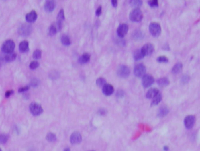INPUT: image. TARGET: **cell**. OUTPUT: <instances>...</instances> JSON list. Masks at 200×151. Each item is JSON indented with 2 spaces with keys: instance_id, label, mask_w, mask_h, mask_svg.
Instances as JSON below:
<instances>
[{
  "instance_id": "1",
  "label": "cell",
  "mask_w": 200,
  "mask_h": 151,
  "mask_svg": "<svg viewBox=\"0 0 200 151\" xmlns=\"http://www.w3.org/2000/svg\"><path fill=\"white\" fill-rule=\"evenodd\" d=\"M142 12L141 11L140 9H134L129 15L130 20L133 22H139L142 20Z\"/></svg>"
},
{
  "instance_id": "2",
  "label": "cell",
  "mask_w": 200,
  "mask_h": 151,
  "mask_svg": "<svg viewBox=\"0 0 200 151\" xmlns=\"http://www.w3.org/2000/svg\"><path fill=\"white\" fill-rule=\"evenodd\" d=\"M15 49V42L13 40H7L3 44L2 46V50L3 53H5L6 54L11 53L13 52Z\"/></svg>"
},
{
  "instance_id": "3",
  "label": "cell",
  "mask_w": 200,
  "mask_h": 151,
  "mask_svg": "<svg viewBox=\"0 0 200 151\" xmlns=\"http://www.w3.org/2000/svg\"><path fill=\"white\" fill-rule=\"evenodd\" d=\"M149 32L154 37H158L161 33V27L158 23L152 22L149 24Z\"/></svg>"
},
{
  "instance_id": "4",
  "label": "cell",
  "mask_w": 200,
  "mask_h": 151,
  "mask_svg": "<svg viewBox=\"0 0 200 151\" xmlns=\"http://www.w3.org/2000/svg\"><path fill=\"white\" fill-rule=\"evenodd\" d=\"M146 68L142 63H138L134 67V74L138 78H142L146 74Z\"/></svg>"
},
{
  "instance_id": "5",
  "label": "cell",
  "mask_w": 200,
  "mask_h": 151,
  "mask_svg": "<svg viewBox=\"0 0 200 151\" xmlns=\"http://www.w3.org/2000/svg\"><path fill=\"white\" fill-rule=\"evenodd\" d=\"M30 111L34 116H38L43 112V109L40 104L36 103H32L30 104Z\"/></svg>"
},
{
  "instance_id": "6",
  "label": "cell",
  "mask_w": 200,
  "mask_h": 151,
  "mask_svg": "<svg viewBox=\"0 0 200 151\" xmlns=\"http://www.w3.org/2000/svg\"><path fill=\"white\" fill-rule=\"evenodd\" d=\"M31 32H32V27L29 24H22L20 27L19 30H18L19 34L20 35H22V36H28V35L30 34Z\"/></svg>"
},
{
  "instance_id": "7",
  "label": "cell",
  "mask_w": 200,
  "mask_h": 151,
  "mask_svg": "<svg viewBox=\"0 0 200 151\" xmlns=\"http://www.w3.org/2000/svg\"><path fill=\"white\" fill-rule=\"evenodd\" d=\"M141 51L142 53V54L145 56H149L151 55L153 51H154V46L152 44H150V43H148V44H146L142 46V48L141 49Z\"/></svg>"
},
{
  "instance_id": "8",
  "label": "cell",
  "mask_w": 200,
  "mask_h": 151,
  "mask_svg": "<svg viewBox=\"0 0 200 151\" xmlns=\"http://www.w3.org/2000/svg\"><path fill=\"white\" fill-rule=\"evenodd\" d=\"M154 83V78L150 74H145L142 77V86L145 88H148Z\"/></svg>"
},
{
  "instance_id": "9",
  "label": "cell",
  "mask_w": 200,
  "mask_h": 151,
  "mask_svg": "<svg viewBox=\"0 0 200 151\" xmlns=\"http://www.w3.org/2000/svg\"><path fill=\"white\" fill-rule=\"evenodd\" d=\"M117 74L121 78H126L130 74V69L125 65L120 66L117 69Z\"/></svg>"
},
{
  "instance_id": "10",
  "label": "cell",
  "mask_w": 200,
  "mask_h": 151,
  "mask_svg": "<svg viewBox=\"0 0 200 151\" xmlns=\"http://www.w3.org/2000/svg\"><path fill=\"white\" fill-rule=\"evenodd\" d=\"M185 125L186 128L188 129H191L192 127L194 126L195 122V117L193 115H189L185 118Z\"/></svg>"
},
{
  "instance_id": "11",
  "label": "cell",
  "mask_w": 200,
  "mask_h": 151,
  "mask_svg": "<svg viewBox=\"0 0 200 151\" xmlns=\"http://www.w3.org/2000/svg\"><path fill=\"white\" fill-rule=\"evenodd\" d=\"M128 24H122L117 28V35L122 38L123 36H125L126 34L128 33Z\"/></svg>"
},
{
  "instance_id": "12",
  "label": "cell",
  "mask_w": 200,
  "mask_h": 151,
  "mask_svg": "<svg viewBox=\"0 0 200 151\" xmlns=\"http://www.w3.org/2000/svg\"><path fill=\"white\" fill-rule=\"evenodd\" d=\"M81 140H82L81 135L77 131L74 132L70 136V143L72 144H78V143H80L81 142Z\"/></svg>"
},
{
  "instance_id": "13",
  "label": "cell",
  "mask_w": 200,
  "mask_h": 151,
  "mask_svg": "<svg viewBox=\"0 0 200 151\" xmlns=\"http://www.w3.org/2000/svg\"><path fill=\"white\" fill-rule=\"evenodd\" d=\"M37 13L34 11V10H32V12L28 13V14L26 15V20L29 22V23H33L34 22L36 19H37Z\"/></svg>"
},
{
  "instance_id": "14",
  "label": "cell",
  "mask_w": 200,
  "mask_h": 151,
  "mask_svg": "<svg viewBox=\"0 0 200 151\" xmlns=\"http://www.w3.org/2000/svg\"><path fill=\"white\" fill-rule=\"evenodd\" d=\"M113 92H114V88H113V86H111V85L106 84L103 87V94L106 95V96H110V95L113 93Z\"/></svg>"
},
{
  "instance_id": "15",
  "label": "cell",
  "mask_w": 200,
  "mask_h": 151,
  "mask_svg": "<svg viewBox=\"0 0 200 151\" xmlns=\"http://www.w3.org/2000/svg\"><path fill=\"white\" fill-rule=\"evenodd\" d=\"M55 6H56V4H55L54 1H47L45 4L44 8L47 13H51L54 10Z\"/></svg>"
},
{
  "instance_id": "16",
  "label": "cell",
  "mask_w": 200,
  "mask_h": 151,
  "mask_svg": "<svg viewBox=\"0 0 200 151\" xmlns=\"http://www.w3.org/2000/svg\"><path fill=\"white\" fill-rule=\"evenodd\" d=\"M159 93H160V92H159V90H158L157 88H150L149 91L147 92V93H146V97H147L148 99H152V98H154L156 95L159 94Z\"/></svg>"
},
{
  "instance_id": "17",
  "label": "cell",
  "mask_w": 200,
  "mask_h": 151,
  "mask_svg": "<svg viewBox=\"0 0 200 151\" xmlns=\"http://www.w3.org/2000/svg\"><path fill=\"white\" fill-rule=\"evenodd\" d=\"M19 49L22 53H26L29 50V43L28 41H23L19 45Z\"/></svg>"
},
{
  "instance_id": "18",
  "label": "cell",
  "mask_w": 200,
  "mask_h": 151,
  "mask_svg": "<svg viewBox=\"0 0 200 151\" xmlns=\"http://www.w3.org/2000/svg\"><path fill=\"white\" fill-rule=\"evenodd\" d=\"M169 113V109L167 107H166V106H163V107H161L160 108V110H159V111H158V116L160 117H165L166 115H167Z\"/></svg>"
},
{
  "instance_id": "19",
  "label": "cell",
  "mask_w": 200,
  "mask_h": 151,
  "mask_svg": "<svg viewBox=\"0 0 200 151\" xmlns=\"http://www.w3.org/2000/svg\"><path fill=\"white\" fill-rule=\"evenodd\" d=\"M90 60V55L89 53H85L81 57H79L78 59V62L81 63V64H84V63H86L89 62Z\"/></svg>"
},
{
  "instance_id": "20",
  "label": "cell",
  "mask_w": 200,
  "mask_h": 151,
  "mask_svg": "<svg viewBox=\"0 0 200 151\" xmlns=\"http://www.w3.org/2000/svg\"><path fill=\"white\" fill-rule=\"evenodd\" d=\"M16 57H17V54L13 52L11 53L6 54V56L4 57V60H5L6 62H12V61H13V60L16 59Z\"/></svg>"
},
{
  "instance_id": "21",
  "label": "cell",
  "mask_w": 200,
  "mask_h": 151,
  "mask_svg": "<svg viewBox=\"0 0 200 151\" xmlns=\"http://www.w3.org/2000/svg\"><path fill=\"white\" fill-rule=\"evenodd\" d=\"M61 42H62V44L63 45H64V46H70V44H71V41H70V37L69 36H67V35H66V34H63V35H62L61 36Z\"/></svg>"
},
{
  "instance_id": "22",
  "label": "cell",
  "mask_w": 200,
  "mask_h": 151,
  "mask_svg": "<svg viewBox=\"0 0 200 151\" xmlns=\"http://www.w3.org/2000/svg\"><path fill=\"white\" fill-rule=\"evenodd\" d=\"M182 70V63H177L174 66V67L172 68V73L174 74H179Z\"/></svg>"
},
{
  "instance_id": "23",
  "label": "cell",
  "mask_w": 200,
  "mask_h": 151,
  "mask_svg": "<svg viewBox=\"0 0 200 151\" xmlns=\"http://www.w3.org/2000/svg\"><path fill=\"white\" fill-rule=\"evenodd\" d=\"M157 83L158 85L160 86H168L170 82H169L168 78H161L157 80Z\"/></svg>"
},
{
  "instance_id": "24",
  "label": "cell",
  "mask_w": 200,
  "mask_h": 151,
  "mask_svg": "<svg viewBox=\"0 0 200 151\" xmlns=\"http://www.w3.org/2000/svg\"><path fill=\"white\" fill-rule=\"evenodd\" d=\"M144 57V55L142 54V53L141 51V49H137L136 51L134 53V60L138 61L140 60Z\"/></svg>"
},
{
  "instance_id": "25",
  "label": "cell",
  "mask_w": 200,
  "mask_h": 151,
  "mask_svg": "<svg viewBox=\"0 0 200 151\" xmlns=\"http://www.w3.org/2000/svg\"><path fill=\"white\" fill-rule=\"evenodd\" d=\"M161 100H162V96H161V94H160V93H159V94L156 95V96L154 98H152V101L151 105L152 106L157 105V104H159V103H160V102L161 101Z\"/></svg>"
},
{
  "instance_id": "26",
  "label": "cell",
  "mask_w": 200,
  "mask_h": 151,
  "mask_svg": "<svg viewBox=\"0 0 200 151\" xmlns=\"http://www.w3.org/2000/svg\"><path fill=\"white\" fill-rule=\"evenodd\" d=\"M130 4L133 7H135V9H138V7H140L142 5V1H140V0H133V1H130Z\"/></svg>"
},
{
  "instance_id": "27",
  "label": "cell",
  "mask_w": 200,
  "mask_h": 151,
  "mask_svg": "<svg viewBox=\"0 0 200 151\" xmlns=\"http://www.w3.org/2000/svg\"><path fill=\"white\" fill-rule=\"evenodd\" d=\"M56 32H57V28H56V27L55 25H51L49 28V29H48V33L51 36L56 34Z\"/></svg>"
},
{
  "instance_id": "28",
  "label": "cell",
  "mask_w": 200,
  "mask_h": 151,
  "mask_svg": "<svg viewBox=\"0 0 200 151\" xmlns=\"http://www.w3.org/2000/svg\"><path fill=\"white\" fill-rule=\"evenodd\" d=\"M65 19V16H64V10L63 9H60L59 13L57 16V21L58 22H63V20Z\"/></svg>"
},
{
  "instance_id": "29",
  "label": "cell",
  "mask_w": 200,
  "mask_h": 151,
  "mask_svg": "<svg viewBox=\"0 0 200 151\" xmlns=\"http://www.w3.org/2000/svg\"><path fill=\"white\" fill-rule=\"evenodd\" d=\"M46 139H47V140H48L49 142H54V141L56 140V135H55L54 133L49 132L48 135H47V136H46Z\"/></svg>"
},
{
  "instance_id": "30",
  "label": "cell",
  "mask_w": 200,
  "mask_h": 151,
  "mask_svg": "<svg viewBox=\"0 0 200 151\" xmlns=\"http://www.w3.org/2000/svg\"><path fill=\"white\" fill-rule=\"evenodd\" d=\"M96 84H97L98 86L99 87H103L106 84V79H104L103 78H99L97 80H96Z\"/></svg>"
},
{
  "instance_id": "31",
  "label": "cell",
  "mask_w": 200,
  "mask_h": 151,
  "mask_svg": "<svg viewBox=\"0 0 200 151\" xmlns=\"http://www.w3.org/2000/svg\"><path fill=\"white\" fill-rule=\"evenodd\" d=\"M8 139H9V136L7 135L1 134L0 135V143H2V144L6 143V142L8 141Z\"/></svg>"
},
{
  "instance_id": "32",
  "label": "cell",
  "mask_w": 200,
  "mask_h": 151,
  "mask_svg": "<svg viewBox=\"0 0 200 151\" xmlns=\"http://www.w3.org/2000/svg\"><path fill=\"white\" fill-rule=\"evenodd\" d=\"M149 5L152 8H156L159 6V3L157 0H151V1H148Z\"/></svg>"
},
{
  "instance_id": "33",
  "label": "cell",
  "mask_w": 200,
  "mask_h": 151,
  "mask_svg": "<svg viewBox=\"0 0 200 151\" xmlns=\"http://www.w3.org/2000/svg\"><path fill=\"white\" fill-rule=\"evenodd\" d=\"M41 57H42V51L39 50V49H36L34 52V54H33L34 59H40Z\"/></svg>"
},
{
  "instance_id": "34",
  "label": "cell",
  "mask_w": 200,
  "mask_h": 151,
  "mask_svg": "<svg viewBox=\"0 0 200 151\" xmlns=\"http://www.w3.org/2000/svg\"><path fill=\"white\" fill-rule=\"evenodd\" d=\"M38 67H39V63H38L37 61H32V62L30 63V65H29V67L32 69V70H34V69H36Z\"/></svg>"
},
{
  "instance_id": "35",
  "label": "cell",
  "mask_w": 200,
  "mask_h": 151,
  "mask_svg": "<svg viewBox=\"0 0 200 151\" xmlns=\"http://www.w3.org/2000/svg\"><path fill=\"white\" fill-rule=\"evenodd\" d=\"M157 61L159 63H167L168 62V58L164 56H161L157 58Z\"/></svg>"
},
{
  "instance_id": "36",
  "label": "cell",
  "mask_w": 200,
  "mask_h": 151,
  "mask_svg": "<svg viewBox=\"0 0 200 151\" xmlns=\"http://www.w3.org/2000/svg\"><path fill=\"white\" fill-rule=\"evenodd\" d=\"M38 84H39V81H38L37 78H33V79H32V81H31V85H32V86H33V87H36V86H38Z\"/></svg>"
},
{
  "instance_id": "37",
  "label": "cell",
  "mask_w": 200,
  "mask_h": 151,
  "mask_svg": "<svg viewBox=\"0 0 200 151\" xmlns=\"http://www.w3.org/2000/svg\"><path fill=\"white\" fill-rule=\"evenodd\" d=\"M189 77L188 75H184L183 77L181 78V82L184 83V84H186V83L189 82Z\"/></svg>"
},
{
  "instance_id": "38",
  "label": "cell",
  "mask_w": 200,
  "mask_h": 151,
  "mask_svg": "<svg viewBox=\"0 0 200 151\" xmlns=\"http://www.w3.org/2000/svg\"><path fill=\"white\" fill-rule=\"evenodd\" d=\"M29 88H30V87L29 86H24V87H22V88H19V92H26L28 90Z\"/></svg>"
},
{
  "instance_id": "39",
  "label": "cell",
  "mask_w": 200,
  "mask_h": 151,
  "mask_svg": "<svg viewBox=\"0 0 200 151\" xmlns=\"http://www.w3.org/2000/svg\"><path fill=\"white\" fill-rule=\"evenodd\" d=\"M101 13H102V6H100L98 7L97 10H96V12H95V13H96V16H99L100 14H101Z\"/></svg>"
},
{
  "instance_id": "40",
  "label": "cell",
  "mask_w": 200,
  "mask_h": 151,
  "mask_svg": "<svg viewBox=\"0 0 200 151\" xmlns=\"http://www.w3.org/2000/svg\"><path fill=\"white\" fill-rule=\"evenodd\" d=\"M13 93V90H9V91H7L6 93H5V96H6V98H8V97L10 96H11Z\"/></svg>"
},
{
  "instance_id": "41",
  "label": "cell",
  "mask_w": 200,
  "mask_h": 151,
  "mask_svg": "<svg viewBox=\"0 0 200 151\" xmlns=\"http://www.w3.org/2000/svg\"><path fill=\"white\" fill-rule=\"evenodd\" d=\"M99 113L100 115H104V114H105L106 113V110H105V109L101 108L99 110Z\"/></svg>"
},
{
  "instance_id": "42",
  "label": "cell",
  "mask_w": 200,
  "mask_h": 151,
  "mask_svg": "<svg viewBox=\"0 0 200 151\" xmlns=\"http://www.w3.org/2000/svg\"><path fill=\"white\" fill-rule=\"evenodd\" d=\"M117 95L118 97H123V92L122 91V90H119V91L117 92Z\"/></svg>"
},
{
  "instance_id": "43",
  "label": "cell",
  "mask_w": 200,
  "mask_h": 151,
  "mask_svg": "<svg viewBox=\"0 0 200 151\" xmlns=\"http://www.w3.org/2000/svg\"><path fill=\"white\" fill-rule=\"evenodd\" d=\"M111 3H112V5H113V6L116 8V7L117 6V0H112Z\"/></svg>"
},
{
  "instance_id": "44",
  "label": "cell",
  "mask_w": 200,
  "mask_h": 151,
  "mask_svg": "<svg viewBox=\"0 0 200 151\" xmlns=\"http://www.w3.org/2000/svg\"><path fill=\"white\" fill-rule=\"evenodd\" d=\"M163 149H164V150H165V151H168V150H169L168 146H164V148H163Z\"/></svg>"
},
{
  "instance_id": "45",
  "label": "cell",
  "mask_w": 200,
  "mask_h": 151,
  "mask_svg": "<svg viewBox=\"0 0 200 151\" xmlns=\"http://www.w3.org/2000/svg\"><path fill=\"white\" fill-rule=\"evenodd\" d=\"M64 151H70V148H66L64 150Z\"/></svg>"
},
{
  "instance_id": "46",
  "label": "cell",
  "mask_w": 200,
  "mask_h": 151,
  "mask_svg": "<svg viewBox=\"0 0 200 151\" xmlns=\"http://www.w3.org/2000/svg\"><path fill=\"white\" fill-rule=\"evenodd\" d=\"M0 151H2V150H1V149H0Z\"/></svg>"
},
{
  "instance_id": "47",
  "label": "cell",
  "mask_w": 200,
  "mask_h": 151,
  "mask_svg": "<svg viewBox=\"0 0 200 151\" xmlns=\"http://www.w3.org/2000/svg\"><path fill=\"white\" fill-rule=\"evenodd\" d=\"M91 151H95V150H91Z\"/></svg>"
}]
</instances>
